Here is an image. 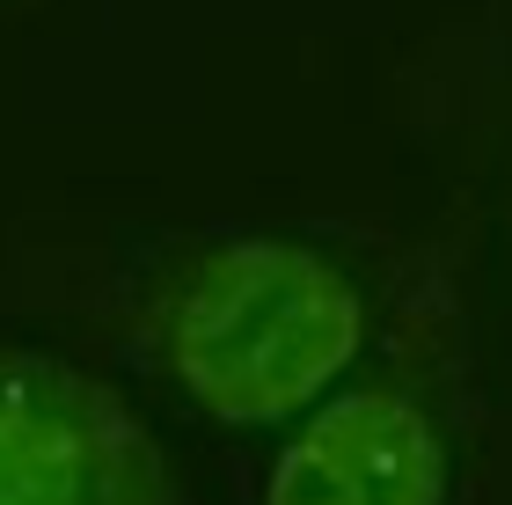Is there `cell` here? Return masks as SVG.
<instances>
[{"label": "cell", "mask_w": 512, "mask_h": 505, "mask_svg": "<svg viewBox=\"0 0 512 505\" xmlns=\"http://www.w3.org/2000/svg\"><path fill=\"white\" fill-rule=\"evenodd\" d=\"M0 505H183V491L118 388L0 344Z\"/></svg>", "instance_id": "cell-2"}, {"label": "cell", "mask_w": 512, "mask_h": 505, "mask_svg": "<svg viewBox=\"0 0 512 505\" xmlns=\"http://www.w3.org/2000/svg\"><path fill=\"white\" fill-rule=\"evenodd\" d=\"M264 505H447V425L410 381L337 388L278 447Z\"/></svg>", "instance_id": "cell-3"}, {"label": "cell", "mask_w": 512, "mask_h": 505, "mask_svg": "<svg viewBox=\"0 0 512 505\" xmlns=\"http://www.w3.org/2000/svg\"><path fill=\"white\" fill-rule=\"evenodd\" d=\"M161 381L213 425H286L337 396L366 352L352 271L293 235L183 249L139 315Z\"/></svg>", "instance_id": "cell-1"}]
</instances>
